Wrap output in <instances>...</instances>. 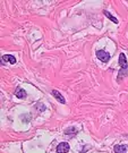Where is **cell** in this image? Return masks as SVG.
<instances>
[{
    "mask_svg": "<svg viewBox=\"0 0 128 153\" xmlns=\"http://www.w3.org/2000/svg\"><path fill=\"white\" fill-rule=\"evenodd\" d=\"M118 61H119V65L121 66V69L119 70V74H118V81H120L122 77L128 75V64L125 53H120L119 54V60Z\"/></svg>",
    "mask_w": 128,
    "mask_h": 153,
    "instance_id": "cell-1",
    "label": "cell"
},
{
    "mask_svg": "<svg viewBox=\"0 0 128 153\" xmlns=\"http://www.w3.org/2000/svg\"><path fill=\"white\" fill-rule=\"evenodd\" d=\"M96 57L99 60H101L102 63H108L110 60V53L105 52L104 50H98L96 51Z\"/></svg>",
    "mask_w": 128,
    "mask_h": 153,
    "instance_id": "cell-2",
    "label": "cell"
},
{
    "mask_svg": "<svg viewBox=\"0 0 128 153\" xmlns=\"http://www.w3.org/2000/svg\"><path fill=\"white\" fill-rule=\"evenodd\" d=\"M69 149H70L69 144L67 142H63V143L58 144V146H57V153H67L69 151Z\"/></svg>",
    "mask_w": 128,
    "mask_h": 153,
    "instance_id": "cell-3",
    "label": "cell"
},
{
    "mask_svg": "<svg viewBox=\"0 0 128 153\" xmlns=\"http://www.w3.org/2000/svg\"><path fill=\"white\" fill-rule=\"evenodd\" d=\"M1 61L2 64H6V63H9V64H16V58L12 56V54H3L2 58H1Z\"/></svg>",
    "mask_w": 128,
    "mask_h": 153,
    "instance_id": "cell-4",
    "label": "cell"
},
{
    "mask_svg": "<svg viewBox=\"0 0 128 153\" xmlns=\"http://www.w3.org/2000/svg\"><path fill=\"white\" fill-rule=\"evenodd\" d=\"M51 94L57 99V101L60 102V103H63V104H65L66 103V100H65V98L60 94V92L59 91H57V90H52L51 91Z\"/></svg>",
    "mask_w": 128,
    "mask_h": 153,
    "instance_id": "cell-5",
    "label": "cell"
},
{
    "mask_svg": "<svg viewBox=\"0 0 128 153\" xmlns=\"http://www.w3.org/2000/svg\"><path fill=\"white\" fill-rule=\"evenodd\" d=\"M128 146L127 145H122V144H117L114 147V151L115 153H126L127 152Z\"/></svg>",
    "mask_w": 128,
    "mask_h": 153,
    "instance_id": "cell-6",
    "label": "cell"
},
{
    "mask_svg": "<svg viewBox=\"0 0 128 153\" xmlns=\"http://www.w3.org/2000/svg\"><path fill=\"white\" fill-rule=\"evenodd\" d=\"M15 95L18 98V99H24L27 96V93H26L25 90L21 89V88H17L16 91H15Z\"/></svg>",
    "mask_w": 128,
    "mask_h": 153,
    "instance_id": "cell-7",
    "label": "cell"
},
{
    "mask_svg": "<svg viewBox=\"0 0 128 153\" xmlns=\"http://www.w3.org/2000/svg\"><path fill=\"white\" fill-rule=\"evenodd\" d=\"M77 133H78V130L74 127H69L68 129L65 130V134H66V135H70V136L74 135V134H77Z\"/></svg>",
    "mask_w": 128,
    "mask_h": 153,
    "instance_id": "cell-8",
    "label": "cell"
},
{
    "mask_svg": "<svg viewBox=\"0 0 128 153\" xmlns=\"http://www.w3.org/2000/svg\"><path fill=\"white\" fill-rule=\"evenodd\" d=\"M103 14H104V15H105V16H107V17H108V18H109L110 21H112V22H114L115 24H117V23H118V19H117V18H115V17H114V16H112L111 14L108 13L107 10H104V12H103Z\"/></svg>",
    "mask_w": 128,
    "mask_h": 153,
    "instance_id": "cell-9",
    "label": "cell"
}]
</instances>
